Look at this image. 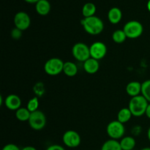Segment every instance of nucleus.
<instances>
[{
  "label": "nucleus",
  "mask_w": 150,
  "mask_h": 150,
  "mask_svg": "<svg viewBox=\"0 0 150 150\" xmlns=\"http://www.w3.org/2000/svg\"><path fill=\"white\" fill-rule=\"evenodd\" d=\"M82 26L88 34L91 35H100L104 29V23L103 21L98 16L83 18L81 21Z\"/></svg>",
  "instance_id": "1"
},
{
  "label": "nucleus",
  "mask_w": 150,
  "mask_h": 150,
  "mask_svg": "<svg viewBox=\"0 0 150 150\" xmlns=\"http://www.w3.org/2000/svg\"><path fill=\"white\" fill-rule=\"evenodd\" d=\"M149 102L145 99L143 95H140L131 98L129 101L128 108L131 111L133 116L140 117L145 114Z\"/></svg>",
  "instance_id": "2"
},
{
  "label": "nucleus",
  "mask_w": 150,
  "mask_h": 150,
  "mask_svg": "<svg viewBox=\"0 0 150 150\" xmlns=\"http://www.w3.org/2000/svg\"><path fill=\"white\" fill-rule=\"evenodd\" d=\"M123 31L127 38L136 39L142 36L144 32V27L142 23L138 21H130L125 24Z\"/></svg>",
  "instance_id": "3"
},
{
  "label": "nucleus",
  "mask_w": 150,
  "mask_h": 150,
  "mask_svg": "<svg viewBox=\"0 0 150 150\" xmlns=\"http://www.w3.org/2000/svg\"><path fill=\"white\" fill-rule=\"evenodd\" d=\"M64 62L59 58L54 57L47 60L44 64V70L49 76H57L63 72Z\"/></svg>",
  "instance_id": "4"
},
{
  "label": "nucleus",
  "mask_w": 150,
  "mask_h": 150,
  "mask_svg": "<svg viewBox=\"0 0 150 150\" xmlns=\"http://www.w3.org/2000/svg\"><path fill=\"white\" fill-rule=\"evenodd\" d=\"M106 132L108 136L111 139L118 140L123 138L125 133V128L124 124L119 122L118 120H114L108 123L106 127Z\"/></svg>",
  "instance_id": "5"
},
{
  "label": "nucleus",
  "mask_w": 150,
  "mask_h": 150,
  "mask_svg": "<svg viewBox=\"0 0 150 150\" xmlns=\"http://www.w3.org/2000/svg\"><path fill=\"white\" fill-rule=\"evenodd\" d=\"M29 126L35 130H41L46 125V117L42 111L37 110L31 113L29 119Z\"/></svg>",
  "instance_id": "6"
},
{
  "label": "nucleus",
  "mask_w": 150,
  "mask_h": 150,
  "mask_svg": "<svg viewBox=\"0 0 150 150\" xmlns=\"http://www.w3.org/2000/svg\"><path fill=\"white\" fill-rule=\"evenodd\" d=\"M72 54L76 60L83 62L91 57L89 46L83 42H77L75 44L72 48Z\"/></svg>",
  "instance_id": "7"
},
{
  "label": "nucleus",
  "mask_w": 150,
  "mask_h": 150,
  "mask_svg": "<svg viewBox=\"0 0 150 150\" xmlns=\"http://www.w3.org/2000/svg\"><path fill=\"white\" fill-rule=\"evenodd\" d=\"M62 142L66 146L69 148H76L81 144L80 135L75 130H67L63 134Z\"/></svg>",
  "instance_id": "8"
},
{
  "label": "nucleus",
  "mask_w": 150,
  "mask_h": 150,
  "mask_svg": "<svg viewBox=\"0 0 150 150\" xmlns=\"http://www.w3.org/2000/svg\"><path fill=\"white\" fill-rule=\"evenodd\" d=\"M90 56L92 58L100 60L105 57L107 54V46L103 42H95L89 46Z\"/></svg>",
  "instance_id": "9"
},
{
  "label": "nucleus",
  "mask_w": 150,
  "mask_h": 150,
  "mask_svg": "<svg viewBox=\"0 0 150 150\" xmlns=\"http://www.w3.org/2000/svg\"><path fill=\"white\" fill-rule=\"evenodd\" d=\"M14 24L16 28L25 31L30 26L31 18L29 15L23 11H20L15 15Z\"/></svg>",
  "instance_id": "10"
},
{
  "label": "nucleus",
  "mask_w": 150,
  "mask_h": 150,
  "mask_svg": "<svg viewBox=\"0 0 150 150\" xmlns=\"http://www.w3.org/2000/svg\"><path fill=\"white\" fill-rule=\"evenodd\" d=\"M4 105L9 110L17 111L18 108H21V100L17 95L11 94L6 97V98L4 99Z\"/></svg>",
  "instance_id": "11"
},
{
  "label": "nucleus",
  "mask_w": 150,
  "mask_h": 150,
  "mask_svg": "<svg viewBox=\"0 0 150 150\" xmlns=\"http://www.w3.org/2000/svg\"><path fill=\"white\" fill-rule=\"evenodd\" d=\"M83 67L86 73L89 74H95L100 69L99 61L90 57L83 62Z\"/></svg>",
  "instance_id": "12"
},
{
  "label": "nucleus",
  "mask_w": 150,
  "mask_h": 150,
  "mask_svg": "<svg viewBox=\"0 0 150 150\" xmlns=\"http://www.w3.org/2000/svg\"><path fill=\"white\" fill-rule=\"evenodd\" d=\"M126 92L131 98L142 94V83L139 81H130L126 86Z\"/></svg>",
  "instance_id": "13"
},
{
  "label": "nucleus",
  "mask_w": 150,
  "mask_h": 150,
  "mask_svg": "<svg viewBox=\"0 0 150 150\" xmlns=\"http://www.w3.org/2000/svg\"><path fill=\"white\" fill-rule=\"evenodd\" d=\"M122 18V13L118 7H112L108 13V19L112 24H117L120 23Z\"/></svg>",
  "instance_id": "14"
},
{
  "label": "nucleus",
  "mask_w": 150,
  "mask_h": 150,
  "mask_svg": "<svg viewBox=\"0 0 150 150\" xmlns=\"http://www.w3.org/2000/svg\"><path fill=\"white\" fill-rule=\"evenodd\" d=\"M35 10L40 16H46L51 11V4L48 0H40L35 4Z\"/></svg>",
  "instance_id": "15"
},
{
  "label": "nucleus",
  "mask_w": 150,
  "mask_h": 150,
  "mask_svg": "<svg viewBox=\"0 0 150 150\" xmlns=\"http://www.w3.org/2000/svg\"><path fill=\"white\" fill-rule=\"evenodd\" d=\"M63 73L68 77H74L78 73V67L73 62H65L63 67Z\"/></svg>",
  "instance_id": "16"
},
{
  "label": "nucleus",
  "mask_w": 150,
  "mask_h": 150,
  "mask_svg": "<svg viewBox=\"0 0 150 150\" xmlns=\"http://www.w3.org/2000/svg\"><path fill=\"white\" fill-rule=\"evenodd\" d=\"M120 143L122 150H133L136 144V140L132 136L123 137L120 142Z\"/></svg>",
  "instance_id": "17"
},
{
  "label": "nucleus",
  "mask_w": 150,
  "mask_h": 150,
  "mask_svg": "<svg viewBox=\"0 0 150 150\" xmlns=\"http://www.w3.org/2000/svg\"><path fill=\"white\" fill-rule=\"evenodd\" d=\"M132 116L133 114L128 108H123L120 109L117 114V120L122 124H125L130 121Z\"/></svg>",
  "instance_id": "18"
},
{
  "label": "nucleus",
  "mask_w": 150,
  "mask_h": 150,
  "mask_svg": "<svg viewBox=\"0 0 150 150\" xmlns=\"http://www.w3.org/2000/svg\"><path fill=\"white\" fill-rule=\"evenodd\" d=\"M96 6L92 2H87L82 7V15L83 18L92 17L95 16L96 13Z\"/></svg>",
  "instance_id": "19"
},
{
  "label": "nucleus",
  "mask_w": 150,
  "mask_h": 150,
  "mask_svg": "<svg viewBox=\"0 0 150 150\" xmlns=\"http://www.w3.org/2000/svg\"><path fill=\"white\" fill-rule=\"evenodd\" d=\"M101 150H122L120 146V142L114 139H109L103 143Z\"/></svg>",
  "instance_id": "20"
},
{
  "label": "nucleus",
  "mask_w": 150,
  "mask_h": 150,
  "mask_svg": "<svg viewBox=\"0 0 150 150\" xmlns=\"http://www.w3.org/2000/svg\"><path fill=\"white\" fill-rule=\"evenodd\" d=\"M31 112L27 108H20L16 111V117L18 120L21 122L29 121Z\"/></svg>",
  "instance_id": "21"
},
{
  "label": "nucleus",
  "mask_w": 150,
  "mask_h": 150,
  "mask_svg": "<svg viewBox=\"0 0 150 150\" xmlns=\"http://www.w3.org/2000/svg\"><path fill=\"white\" fill-rule=\"evenodd\" d=\"M127 38V36L123 29H117L114 31L112 34V40L116 43H122L126 40Z\"/></svg>",
  "instance_id": "22"
},
{
  "label": "nucleus",
  "mask_w": 150,
  "mask_h": 150,
  "mask_svg": "<svg viewBox=\"0 0 150 150\" xmlns=\"http://www.w3.org/2000/svg\"><path fill=\"white\" fill-rule=\"evenodd\" d=\"M142 95L150 103V79L142 83Z\"/></svg>",
  "instance_id": "23"
},
{
  "label": "nucleus",
  "mask_w": 150,
  "mask_h": 150,
  "mask_svg": "<svg viewBox=\"0 0 150 150\" xmlns=\"http://www.w3.org/2000/svg\"><path fill=\"white\" fill-rule=\"evenodd\" d=\"M38 107H39V100L37 97L32 98V99L28 101L26 108L31 113L38 110Z\"/></svg>",
  "instance_id": "24"
},
{
  "label": "nucleus",
  "mask_w": 150,
  "mask_h": 150,
  "mask_svg": "<svg viewBox=\"0 0 150 150\" xmlns=\"http://www.w3.org/2000/svg\"><path fill=\"white\" fill-rule=\"evenodd\" d=\"M22 32L23 31H21V29L15 27L14 29H12L11 32H10L12 38H13L14 40H19L22 36Z\"/></svg>",
  "instance_id": "25"
},
{
  "label": "nucleus",
  "mask_w": 150,
  "mask_h": 150,
  "mask_svg": "<svg viewBox=\"0 0 150 150\" xmlns=\"http://www.w3.org/2000/svg\"><path fill=\"white\" fill-rule=\"evenodd\" d=\"M1 150H21V149L17 145L14 144H7L2 148Z\"/></svg>",
  "instance_id": "26"
},
{
  "label": "nucleus",
  "mask_w": 150,
  "mask_h": 150,
  "mask_svg": "<svg viewBox=\"0 0 150 150\" xmlns=\"http://www.w3.org/2000/svg\"><path fill=\"white\" fill-rule=\"evenodd\" d=\"M45 150H65L64 147L59 144H52L48 146Z\"/></svg>",
  "instance_id": "27"
},
{
  "label": "nucleus",
  "mask_w": 150,
  "mask_h": 150,
  "mask_svg": "<svg viewBox=\"0 0 150 150\" xmlns=\"http://www.w3.org/2000/svg\"><path fill=\"white\" fill-rule=\"evenodd\" d=\"M21 150H38V149L32 146H24L23 148H22Z\"/></svg>",
  "instance_id": "28"
},
{
  "label": "nucleus",
  "mask_w": 150,
  "mask_h": 150,
  "mask_svg": "<svg viewBox=\"0 0 150 150\" xmlns=\"http://www.w3.org/2000/svg\"><path fill=\"white\" fill-rule=\"evenodd\" d=\"M145 115H146L148 118L150 119V103H149L147 108H146V112H145Z\"/></svg>",
  "instance_id": "29"
},
{
  "label": "nucleus",
  "mask_w": 150,
  "mask_h": 150,
  "mask_svg": "<svg viewBox=\"0 0 150 150\" xmlns=\"http://www.w3.org/2000/svg\"><path fill=\"white\" fill-rule=\"evenodd\" d=\"M24 1L27 3H29V4H36L40 0H24Z\"/></svg>",
  "instance_id": "30"
},
{
  "label": "nucleus",
  "mask_w": 150,
  "mask_h": 150,
  "mask_svg": "<svg viewBox=\"0 0 150 150\" xmlns=\"http://www.w3.org/2000/svg\"><path fill=\"white\" fill-rule=\"evenodd\" d=\"M147 138L150 142V127H149V129H148V130H147Z\"/></svg>",
  "instance_id": "31"
},
{
  "label": "nucleus",
  "mask_w": 150,
  "mask_h": 150,
  "mask_svg": "<svg viewBox=\"0 0 150 150\" xmlns=\"http://www.w3.org/2000/svg\"><path fill=\"white\" fill-rule=\"evenodd\" d=\"M146 7H147L148 10H149V12L150 13V0H149L147 2V4H146Z\"/></svg>",
  "instance_id": "32"
},
{
  "label": "nucleus",
  "mask_w": 150,
  "mask_h": 150,
  "mask_svg": "<svg viewBox=\"0 0 150 150\" xmlns=\"http://www.w3.org/2000/svg\"><path fill=\"white\" fill-rule=\"evenodd\" d=\"M141 150H150V147H144L143 149H142Z\"/></svg>",
  "instance_id": "33"
},
{
  "label": "nucleus",
  "mask_w": 150,
  "mask_h": 150,
  "mask_svg": "<svg viewBox=\"0 0 150 150\" xmlns=\"http://www.w3.org/2000/svg\"></svg>",
  "instance_id": "34"
}]
</instances>
